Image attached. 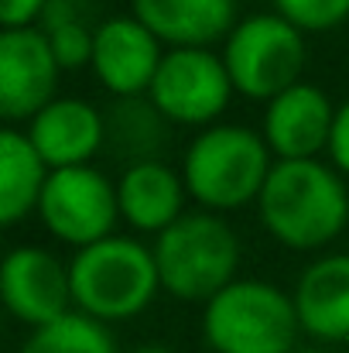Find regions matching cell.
Segmentation results:
<instances>
[{
	"label": "cell",
	"instance_id": "14",
	"mask_svg": "<svg viewBox=\"0 0 349 353\" xmlns=\"http://www.w3.org/2000/svg\"><path fill=\"white\" fill-rule=\"evenodd\" d=\"M295 309L302 333L319 343L349 340V254H326L312 261L295 285Z\"/></svg>",
	"mask_w": 349,
	"mask_h": 353
},
{
	"label": "cell",
	"instance_id": "18",
	"mask_svg": "<svg viewBox=\"0 0 349 353\" xmlns=\"http://www.w3.org/2000/svg\"><path fill=\"white\" fill-rule=\"evenodd\" d=\"M17 353H116V343L103 323L69 312L59 323L34 330Z\"/></svg>",
	"mask_w": 349,
	"mask_h": 353
},
{
	"label": "cell",
	"instance_id": "19",
	"mask_svg": "<svg viewBox=\"0 0 349 353\" xmlns=\"http://www.w3.org/2000/svg\"><path fill=\"white\" fill-rule=\"evenodd\" d=\"M274 7L298 31H329L349 17V0H274Z\"/></svg>",
	"mask_w": 349,
	"mask_h": 353
},
{
	"label": "cell",
	"instance_id": "22",
	"mask_svg": "<svg viewBox=\"0 0 349 353\" xmlns=\"http://www.w3.org/2000/svg\"><path fill=\"white\" fill-rule=\"evenodd\" d=\"M329 158L339 172L349 175V100L343 107H336V120H332V134H329Z\"/></svg>",
	"mask_w": 349,
	"mask_h": 353
},
{
	"label": "cell",
	"instance_id": "12",
	"mask_svg": "<svg viewBox=\"0 0 349 353\" xmlns=\"http://www.w3.org/2000/svg\"><path fill=\"white\" fill-rule=\"evenodd\" d=\"M336 107L329 97L312 83H295L281 97L267 103L264 114V141L277 161H302L315 158L322 148H329Z\"/></svg>",
	"mask_w": 349,
	"mask_h": 353
},
{
	"label": "cell",
	"instance_id": "1",
	"mask_svg": "<svg viewBox=\"0 0 349 353\" xmlns=\"http://www.w3.org/2000/svg\"><path fill=\"white\" fill-rule=\"evenodd\" d=\"M257 213L277 243L315 250L343 234L349 220V192L339 172L319 158L274 161L257 196Z\"/></svg>",
	"mask_w": 349,
	"mask_h": 353
},
{
	"label": "cell",
	"instance_id": "4",
	"mask_svg": "<svg viewBox=\"0 0 349 353\" xmlns=\"http://www.w3.org/2000/svg\"><path fill=\"white\" fill-rule=\"evenodd\" d=\"M298 309L281 288L236 278L202 309V336L216 353H295Z\"/></svg>",
	"mask_w": 349,
	"mask_h": 353
},
{
	"label": "cell",
	"instance_id": "20",
	"mask_svg": "<svg viewBox=\"0 0 349 353\" xmlns=\"http://www.w3.org/2000/svg\"><path fill=\"white\" fill-rule=\"evenodd\" d=\"M45 34H48V45L62 69H79V65L93 62V31L86 28V21H72V24L52 28Z\"/></svg>",
	"mask_w": 349,
	"mask_h": 353
},
{
	"label": "cell",
	"instance_id": "2",
	"mask_svg": "<svg viewBox=\"0 0 349 353\" xmlns=\"http://www.w3.org/2000/svg\"><path fill=\"white\" fill-rule=\"evenodd\" d=\"M72 305L96 323H123L144 312L161 288L154 250L130 236H103L76 250L69 264Z\"/></svg>",
	"mask_w": 349,
	"mask_h": 353
},
{
	"label": "cell",
	"instance_id": "3",
	"mask_svg": "<svg viewBox=\"0 0 349 353\" xmlns=\"http://www.w3.org/2000/svg\"><path fill=\"white\" fill-rule=\"evenodd\" d=\"M271 168L264 134L240 123H213L189 144L182 179L199 206L223 213L257 203Z\"/></svg>",
	"mask_w": 349,
	"mask_h": 353
},
{
	"label": "cell",
	"instance_id": "11",
	"mask_svg": "<svg viewBox=\"0 0 349 353\" xmlns=\"http://www.w3.org/2000/svg\"><path fill=\"white\" fill-rule=\"evenodd\" d=\"M165 52L161 41L130 14L110 17L93 31V72L96 79L123 100L147 93Z\"/></svg>",
	"mask_w": 349,
	"mask_h": 353
},
{
	"label": "cell",
	"instance_id": "5",
	"mask_svg": "<svg viewBox=\"0 0 349 353\" xmlns=\"http://www.w3.org/2000/svg\"><path fill=\"white\" fill-rule=\"evenodd\" d=\"M161 288L185 302H209L236 281L240 243L216 213H182L154 240Z\"/></svg>",
	"mask_w": 349,
	"mask_h": 353
},
{
	"label": "cell",
	"instance_id": "10",
	"mask_svg": "<svg viewBox=\"0 0 349 353\" xmlns=\"http://www.w3.org/2000/svg\"><path fill=\"white\" fill-rule=\"evenodd\" d=\"M3 305L31 330L52 326L72 309L69 268L45 247H14L0 268Z\"/></svg>",
	"mask_w": 349,
	"mask_h": 353
},
{
	"label": "cell",
	"instance_id": "15",
	"mask_svg": "<svg viewBox=\"0 0 349 353\" xmlns=\"http://www.w3.org/2000/svg\"><path fill=\"white\" fill-rule=\"evenodd\" d=\"M134 17L171 48H206L230 34L236 0H130Z\"/></svg>",
	"mask_w": 349,
	"mask_h": 353
},
{
	"label": "cell",
	"instance_id": "16",
	"mask_svg": "<svg viewBox=\"0 0 349 353\" xmlns=\"http://www.w3.org/2000/svg\"><path fill=\"white\" fill-rule=\"evenodd\" d=\"M185 192V179H178L165 161L140 158L116 182L120 216L144 234H161L182 216Z\"/></svg>",
	"mask_w": 349,
	"mask_h": 353
},
{
	"label": "cell",
	"instance_id": "6",
	"mask_svg": "<svg viewBox=\"0 0 349 353\" xmlns=\"http://www.w3.org/2000/svg\"><path fill=\"white\" fill-rule=\"evenodd\" d=\"M223 62L236 93L271 103L274 97L302 83L305 38L277 10L253 14L226 34Z\"/></svg>",
	"mask_w": 349,
	"mask_h": 353
},
{
	"label": "cell",
	"instance_id": "24",
	"mask_svg": "<svg viewBox=\"0 0 349 353\" xmlns=\"http://www.w3.org/2000/svg\"><path fill=\"white\" fill-rule=\"evenodd\" d=\"M295 353H322V350H295Z\"/></svg>",
	"mask_w": 349,
	"mask_h": 353
},
{
	"label": "cell",
	"instance_id": "13",
	"mask_svg": "<svg viewBox=\"0 0 349 353\" xmlns=\"http://www.w3.org/2000/svg\"><path fill=\"white\" fill-rule=\"evenodd\" d=\"M24 134L31 137V144L45 158V165L52 172H59V168L86 165L100 151V144L107 137V123L96 107H89L76 97H59L38 117L28 120Z\"/></svg>",
	"mask_w": 349,
	"mask_h": 353
},
{
	"label": "cell",
	"instance_id": "9",
	"mask_svg": "<svg viewBox=\"0 0 349 353\" xmlns=\"http://www.w3.org/2000/svg\"><path fill=\"white\" fill-rule=\"evenodd\" d=\"M59 59L41 28H10L0 34V114L7 127L38 117L55 97Z\"/></svg>",
	"mask_w": 349,
	"mask_h": 353
},
{
	"label": "cell",
	"instance_id": "21",
	"mask_svg": "<svg viewBox=\"0 0 349 353\" xmlns=\"http://www.w3.org/2000/svg\"><path fill=\"white\" fill-rule=\"evenodd\" d=\"M48 0H0V24L3 31L10 28H34V21H41Z\"/></svg>",
	"mask_w": 349,
	"mask_h": 353
},
{
	"label": "cell",
	"instance_id": "23",
	"mask_svg": "<svg viewBox=\"0 0 349 353\" xmlns=\"http://www.w3.org/2000/svg\"><path fill=\"white\" fill-rule=\"evenodd\" d=\"M134 353H171V350H168V347H154V343H151V347H137Z\"/></svg>",
	"mask_w": 349,
	"mask_h": 353
},
{
	"label": "cell",
	"instance_id": "7",
	"mask_svg": "<svg viewBox=\"0 0 349 353\" xmlns=\"http://www.w3.org/2000/svg\"><path fill=\"white\" fill-rule=\"evenodd\" d=\"M233 90V79L226 72L223 55H213L209 48H171L165 52L154 83L147 90L151 107L158 117L171 123H213L226 110Z\"/></svg>",
	"mask_w": 349,
	"mask_h": 353
},
{
	"label": "cell",
	"instance_id": "17",
	"mask_svg": "<svg viewBox=\"0 0 349 353\" xmlns=\"http://www.w3.org/2000/svg\"><path fill=\"white\" fill-rule=\"evenodd\" d=\"M52 168L34 151L31 137L17 127L0 130V223L14 227L38 210Z\"/></svg>",
	"mask_w": 349,
	"mask_h": 353
},
{
	"label": "cell",
	"instance_id": "8",
	"mask_svg": "<svg viewBox=\"0 0 349 353\" xmlns=\"http://www.w3.org/2000/svg\"><path fill=\"white\" fill-rule=\"evenodd\" d=\"M38 216L52 236L83 250L103 236H114L110 230L120 216L116 185L93 165L59 168L45 182Z\"/></svg>",
	"mask_w": 349,
	"mask_h": 353
}]
</instances>
